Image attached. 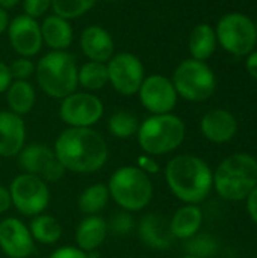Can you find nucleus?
<instances>
[{
	"label": "nucleus",
	"mask_w": 257,
	"mask_h": 258,
	"mask_svg": "<svg viewBox=\"0 0 257 258\" xmlns=\"http://www.w3.org/2000/svg\"><path fill=\"white\" fill-rule=\"evenodd\" d=\"M215 33L221 45L236 56L248 54L257 39L254 23L242 14L224 15L220 20Z\"/></svg>",
	"instance_id": "nucleus-9"
},
{
	"label": "nucleus",
	"mask_w": 257,
	"mask_h": 258,
	"mask_svg": "<svg viewBox=\"0 0 257 258\" xmlns=\"http://www.w3.org/2000/svg\"><path fill=\"white\" fill-rule=\"evenodd\" d=\"M203 222V213L197 204H186L180 207L170 221V230L174 239L188 240L195 236Z\"/></svg>",
	"instance_id": "nucleus-22"
},
{
	"label": "nucleus",
	"mask_w": 257,
	"mask_h": 258,
	"mask_svg": "<svg viewBox=\"0 0 257 258\" xmlns=\"http://www.w3.org/2000/svg\"><path fill=\"white\" fill-rule=\"evenodd\" d=\"M26 145V124L23 116L11 112H0V156L15 157Z\"/></svg>",
	"instance_id": "nucleus-16"
},
{
	"label": "nucleus",
	"mask_w": 257,
	"mask_h": 258,
	"mask_svg": "<svg viewBox=\"0 0 257 258\" xmlns=\"http://www.w3.org/2000/svg\"><path fill=\"white\" fill-rule=\"evenodd\" d=\"M53 151L65 171L92 174L100 171L109 157L105 138L92 127H68L59 133Z\"/></svg>",
	"instance_id": "nucleus-1"
},
{
	"label": "nucleus",
	"mask_w": 257,
	"mask_h": 258,
	"mask_svg": "<svg viewBox=\"0 0 257 258\" xmlns=\"http://www.w3.org/2000/svg\"><path fill=\"white\" fill-rule=\"evenodd\" d=\"M18 166L24 174L39 177L47 184L56 183L65 175V169L56 157L53 148L44 144H30L24 145L20 151Z\"/></svg>",
	"instance_id": "nucleus-10"
},
{
	"label": "nucleus",
	"mask_w": 257,
	"mask_h": 258,
	"mask_svg": "<svg viewBox=\"0 0 257 258\" xmlns=\"http://www.w3.org/2000/svg\"><path fill=\"white\" fill-rule=\"evenodd\" d=\"M42 42L52 50H67L73 42V27L68 20L53 14L39 24Z\"/></svg>",
	"instance_id": "nucleus-21"
},
{
	"label": "nucleus",
	"mask_w": 257,
	"mask_h": 258,
	"mask_svg": "<svg viewBox=\"0 0 257 258\" xmlns=\"http://www.w3.org/2000/svg\"><path fill=\"white\" fill-rule=\"evenodd\" d=\"M138 234L145 246L156 251L168 249L174 239L170 230V221L158 213H148L139 221Z\"/></svg>",
	"instance_id": "nucleus-17"
},
{
	"label": "nucleus",
	"mask_w": 257,
	"mask_h": 258,
	"mask_svg": "<svg viewBox=\"0 0 257 258\" xmlns=\"http://www.w3.org/2000/svg\"><path fill=\"white\" fill-rule=\"evenodd\" d=\"M27 227H29V231H30L33 240L41 245L58 243L61 240L62 231H64L61 222L55 216L45 215V213L33 216Z\"/></svg>",
	"instance_id": "nucleus-24"
},
{
	"label": "nucleus",
	"mask_w": 257,
	"mask_h": 258,
	"mask_svg": "<svg viewBox=\"0 0 257 258\" xmlns=\"http://www.w3.org/2000/svg\"><path fill=\"white\" fill-rule=\"evenodd\" d=\"M182 258H197V257H192V255H185V257Z\"/></svg>",
	"instance_id": "nucleus-42"
},
{
	"label": "nucleus",
	"mask_w": 257,
	"mask_h": 258,
	"mask_svg": "<svg viewBox=\"0 0 257 258\" xmlns=\"http://www.w3.org/2000/svg\"><path fill=\"white\" fill-rule=\"evenodd\" d=\"M109 233H114L115 236H126L133 228V219L129 212L120 210L112 215V218L108 221Z\"/></svg>",
	"instance_id": "nucleus-31"
},
{
	"label": "nucleus",
	"mask_w": 257,
	"mask_h": 258,
	"mask_svg": "<svg viewBox=\"0 0 257 258\" xmlns=\"http://www.w3.org/2000/svg\"><path fill=\"white\" fill-rule=\"evenodd\" d=\"M173 85L177 95L188 101H204L215 91V76L212 70L197 59L183 60L173 74Z\"/></svg>",
	"instance_id": "nucleus-7"
},
{
	"label": "nucleus",
	"mask_w": 257,
	"mask_h": 258,
	"mask_svg": "<svg viewBox=\"0 0 257 258\" xmlns=\"http://www.w3.org/2000/svg\"><path fill=\"white\" fill-rule=\"evenodd\" d=\"M77 82L86 91L103 89L109 83L106 63L88 60L77 70Z\"/></svg>",
	"instance_id": "nucleus-27"
},
{
	"label": "nucleus",
	"mask_w": 257,
	"mask_h": 258,
	"mask_svg": "<svg viewBox=\"0 0 257 258\" xmlns=\"http://www.w3.org/2000/svg\"><path fill=\"white\" fill-rule=\"evenodd\" d=\"M105 113V106L98 97L89 92H73L62 98L59 116L68 127H92Z\"/></svg>",
	"instance_id": "nucleus-11"
},
{
	"label": "nucleus",
	"mask_w": 257,
	"mask_h": 258,
	"mask_svg": "<svg viewBox=\"0 0 257 258\" xmlns=\"http://www.w3.org/2000/svg\"><path fill=\"white\" fill-rule=\"evenodd\" d=\"M247 70L254 79H257V51L250 54V57L247 59Z\"/></svg>",
	"instance_id": "nucleus-39"
},
{
	"label": "nucleus",
	"mask_w": 257,
	"mask_h": 258,
	"mask_svg": "<svg viewBox=\"0 0 257 258\" xmlns=\"http://www.w3.org/2000/svg\"><path fill=\"white\" fill-rule=\"evenodd\" d=\"M0 249L9 258H29L35 251V240L29 227L18 218L0 221Z\"/></svg>",
	"instance_id": "nucleus-14"
},
{
	"label": "nucleus",
	"mask_w": 257,
	"mask_h": 258,
	"mask_svg": "<svg viewBox=\"0 0 257 258\" xmlns=\"http://www.w3.org/2000/svg\"><path fill=\"white\" fill-rule=\"evenodd\" d=\"M256 32H257V24H256Z\"/></svg>",
	"instance_id": "nucleus-44"
},
{
	"label": "nucleus",
	"mask_w": 257,
	"mask_h": 258,
	"mask_svg": "<svg viewBox=\"0 0 257 258\" xmlns=\"http://www.w3.org/2000/svg\"><path fill=\"white\" fill-rule=\"evenodd\" d=\"M139 121L127 110H117L108 119V130L117 139H129L138 133Z\"/></svg>",
	"instance_id": "nucleus-28"
},
{
	"label": "nucleus",
	"mask_w": 257,
	"mask_h": 258,
	"mask_svg": "<svg viewBox=\"0 0 257 258\" xmlns=\"http://www.w3.org/2000/svg\"><path fill=\"white\" fill-rule=\"evenodd\" d=\"M36 94L33 86L27 80H12L6 89V101L9 110L23 116L35 106Z\"/></svg>",
	"instance_id": "nucleus-23"
},
{
	"label": "nucleus",
	"mask_w": 257,
	"mask_h": 258,
	"mask_svg": "<svg viewBox=\"0 0 257 258\" xmlns=\"http://www.w3.org/2000/svg\"><path fill=\"white\" fill-rule=\"evenodd\" d=\"M29 258H32V257H29Z\"/></svg>",
	"instance_id": "nucleus-45"
},
{
	"label": "nucleus",
	"mask_w": 257,
	"mask_h": 258,
	"mask_svg": "<svg viewBox=\"0 0 257 258\" xmlns=\"http://www.w3.org/2000/svg\"><path fill=\"white\" fill-rule=\"evenodd\" d=\"M109 234L108 221L100 215L85 216L76 228V245L79 249L91 254L98 249Z\"/></svg>",
	"instance_id": "nucleus-20"
},
{
	"label": "nucleus",
	"mask_w": 257,
	"mask_h": 258,
	"mask_svg": "<svg viewBox=\"0 0 257 258\" xmlns=\"http://www.w3.org/2000/svg\"><path fill=\"white\" fill-rule=\"evenodd\" d=\"M138 144L148 156H165L179 148L185 139L183 121L173 115H151L139 124Z\"/></svg>",
	"instance_id": "nucleus-6"
},
{
	"label": "nucleus",
	"mask_w": 257,
	"mask_h": 258,
	"mask_svg": "<svg viewBox=\"0 0 257 258\" xmlns=\"http://www.w3.org/2000/svg\"><path fill=\"white\" fill-rule=\"evenodd\" d=\"M8 24H9V17L6 14V11L0 8V35L8 29Z\"/></svg>",
	"instance_id": "nucleus-40"
},
{
	"label": "nucleus",
	"mask_w": 257,
	"mask_h": 258,
	"mask_svg": "<svg viewBox=\"0 0 257 258\" xmlns=\"http://www.w3.org/2000/svg\"><path fill=\"white\" fill-rule=\"evenodd\" d=\"M138 94L141 104L153 115L171 113L177 103V92L173 82L161 74L145 77Z\"/></svg>",
	"instance_id": "nucleus-13"
},
{
	"label": "nucleus",
	"mask_w": 257,
	"mask_h": 258,
	"mask_svg": "<svg viewBox=\"0 0 257 258\" xmlns=\"http://www.w3.org/2000/svg\"><path fill=\"white\" fill-rule=\"evenodd\" d=\"M8 36L11 47L21 56V57H32L39 53L42 47V36L39 23L23 14L17 15L8 24Z\"/></svg>",
	"instance_id": "nucleus-15"
},
{
	"label": "nucleus",
	"mask_w": 257,
	"mask_h": 258,
	"mask_svg": "<svg viewBox=\"0 0 257 258\" xmlns=\"http://www.w3.org/2000/svg\"><path fill=\"white\" fill-rule=\"evenodd\" d=\"M77 63L73 54L65 50H52L35 65L39 88L52 98L62 100L76 92Z\"/></svg>",
	"instance_id": "nucleus-4"
},
{
	"label": "nucleus",
	"mask_w": 257,
	"mask_h": 258,
	"mask_svg": "<svg viewBox=\"0 0 257 258\" xmlns=\"http://www.w3.org/2000/svg\"><path fill=\"white\" fill-rule=\"evenodd\" d=\"M109 200H111V195H109L108 184L95 183V184H91L89 187H86L79 195L77 207L83 215L94 216V215H100L106 209Z\"/></svg>",
	"instance_id": "nucleus-25"
},
{
	"label": "nucleus",
	"mask_w": 257,
	"mask_h": 258,
	"mask_svg": "<svg viewBox=\"0 0 257 258\" xmlns=\"http://www.w3.org/2000/svg\"><path fill=\"white\" fill-rule=\"evenodd\" d=\"M11 82H12V76H11L9 67L6 63L0 62V94L6 92V89L11 85Z\"/></svg>",
	"instance_id": "nucleus-36"
},
{
	"label": "nucleus",
	"mask_w": 257,
	"mask_h": 258,
	"mask_svg": "<svg viewBox=\"0 0 257 258\" xmlns=\"http://www.w3.org/2000/svg\"><path fill=\"white\" fill-rule=\"evenodd\" d=\"M108 77L112 88L126 97L138 94L141 83L144 82V65L138 56L132 53H118L114 54L108 63Z\"/></svg>",
	"instance_id": "nucleus-12"
},
{
	"label": "nucleus",
	"mask_w": 257,
	"mask_h": 258,
	"mask_svg": "<svg viewBox=\"0 0 257 258\" xmlns=\"http://www.w3.org/2000/svg\"><path fill=\"white\" fill-rule=\"evenodd\" d=\"M11 206L15 207L18 213L23 216H38L44 213L50 204V189L48 184L39 177L30 174L17 175L9 187Z\"/></svg>",
	"instance_id": "nucleus-8"
},
{
	"label": "nucleus",
	"mask_w": 257,
	"mask_h": 258,
	"mask_svg": "<svg viewBox=\"0 0 257 258\" xmlns=\"http://www.w3.org/2000/svg\"><path fill=\"white\" fill-rule=\"evenodd\" d=\"M9 67L12 80H27L35 73V63L29 57H18Z\"/></svg>",
	"instance_id": "nucleus-32"
},
{
	"label": "nucleus",
	"mask_w": 257,
	"mask_h": 258,
	"mask_svg": "<svg viewBox=\"0 0 257 258\" xmlns=\"http://www.w3.org/2000/svg\"><path fill=\"white\" fill-rule=\"evenodd\" d=\"M201 133L206 139L215 144L229 142L238 130V122L235 116L223 109H215L208 112L200 122Z\"/></svg>",
	"instance_id": "nucleus-19"
},
{
	"label": "nucleus",
	"mask_w": 257,
	"mask_h": 258,
	"mask_svg": "<svg viewBox=\"0 0 257 258\" xmlns=\"http://www.w3.org/2000/svg\"><path fill=\"white\" fill-rule=\"evenodd\" d=\"M80 48L89 60L108 63L114 56L112 35L105 27L88 26L80 35Z\"/></svg>",
	"instance_id": "nucleus-18"
},
{
	"label": "nucleus",
	"mask_w": 257,
	"mask_h": 258,
	"mask_svg": "<svg viewBox=\"0 0 257 258\" xmlns=\"http://www.w3.org/2000/svg\"><path fill=\"white\" fill-rule=\"evenodd\" d=\"M217 48V33L209 24H198L189 36V51L194 59L204 60Z\"/></svg>",
	"instance_id": "nucleus-26"
},
{
	"label": "nucleus",
	"mask_w": 257,
	"mask_h": 258,
	"mask_svg": "<svg viewBox=\"0 0 257 258\" xmlns=\"http://www.w3.org/2000/svg\"><path fill=\"white\" fill-rule=\"evenodd\" d=\"M18 2H20V0H0V8L6 11V9L14 8Z\"/></svg>",
	"instance_id": "nucleus-41"
},
{
	"label": "nucleus",
	"mask_w": 257,
	"mask_h": 258,
	"mask_svg": "<svg viewBox=\"0 0 257 258\" xmlns=\"http://www.w3.org/2000/svg\"><path fill=\"white\" fill-rule=\"evenodd\" d=\"M95 3L97 0H52V9L56 15L73 20L91 11Z\"/></svg>",
	"instance_id": "nucleus-29"
},
{
	"label": "nucleus",
	"mask_w": 257,
	"mask_h": 258,
	"mask_svg": "<svg viewBox=\"0 0 257 258\" xmlns=\"http://www.w3.org/2000/svg\"><path fill=\"white\" fill-rule=\"evenodd\" d=\"M11 207V197L8 187H3L0 184V215L6 213Z\"/></svg>",
	"instance_id": "nucleus-38"
},
{
	"label": "nucleus",
	"mask_w": 257,
	"mask_h": 258,
	"mask_svg": "<svg viewBox=\"0 0 257 258\" xmlns=\"http://www.w3.org/2000/svg\"><path fill=\"white\" fill-rule=\"evenodd\" d=\"M214 186L227 201L245 200L257 186V160L244 153L224 159L214 172Z\"/></svg>",
	"instance_id": "nucleus-3"
},
{
	"label": "nucleus",
	"mask_w": 257,
	"mask_h": 258,
	"mask_svg": "<svg viewBox=\"0 0 257 258\" xmlns=\"http://www.w3.org/2000/svg\"><path fill=\"white\" fill-rule=\"evenodd\" d=\"M106 2H117V0H106Z\"/></svg>",
	"instance_id": "nucleus-43"
},
{
	"label": "nucleus",
	"mask_w": 257,
	"mask_h": 258,
	"mask_svg": "<svg viewBox=\"0 0 257 258\" xmlns=\"http://www.w3.org/2000/svg\"><path fill=\"white\" fill-rule=\"evenodd\" d=\"M108 189L114 203L129 213L144 210L153 198L150 177L136 166H121L115 169L108 181Z\"/></svg>",
	"instance_id": "nucleus-5"
},
{
	"label": "nucleus",
	"mask_w": 257,
	"mask_h": 258,
	"mask_svg": "<svg viewBox=\"0 0 257 258\" xmlns=\"http://www.w3.org/2000/svg\"><path fill=\"white\" fill-rule=\"evenodd\" d=\"M48 258H91L88 252L79 249L77 246H62L55 249Z\"/></svg>",
	"instance_id": "nucleus-34"
},
{
	"label": "nucleus",
	"mask_w": 257,
	"mask_h": 258,
	"mask_svg": "<svg viewBox=\"0 0 257 258\" xmlns=\"http://www.w3.org/2000/svg\"><path fill=\"white\" fill-rule=\"evenodd\" d=\"M142 172H145L147 175H151V174H158L159 172V163L153 159V156H139L138 157V166Z\"/></svg>",
	"instance_id": "nucleus-35"
},
{
	"label": "nucleus",
	"mask_w": 257,
	"mask_h": 258,
	"mask_svg": "<svg viewBox=\"0 0 257 258\" xmlns=\"http://www.w3.org/2000/svg\"><path fill=\"white\" fill-rule=\"evenodd\" d=\"M23 8L26 15L36 20L52 8V0H23Z\"/></svg>",
	"instance_id": "nucleus-33"
},
{
	"label": "nucleus",
	"mask_w": 257,
	"mask_h": 258,
	"mask_svg": "<svg viewBox=\"0 0 257 258\" xmlns=\"http://www.w3.org/2000/svg\"><path fill=\"white\" fill-rule=\"evenodd\" d=\"M188 255L197 258H209L217 252V242L208 234H195L188 239Z\"/></svg>",
	"instance_id": "nucleus-30"
},
{
	"label": "nucleus",
	"mask_w": 257,
	"mask_h": 258,
	"mask_svg": "<svg viewBox=\"0 0 257 258\" xmlns=\"http://www.w3.org/2000/svg\"><path fill=\"white\" fill-rule=\"evenodd\" d=\"M247 209H248L251 219L257 224V186L254 187V190L247 197Z\"/></svg>",
	"instance_id": "nucleus-37"
},
{
	"label": "nucleus",
	"mask_w": 257,
	"mask_h": 258,
	"mask_svg": "<svg viewBox=\"0 0 257 258\" xmlns=\"http://www.w3.org/2000/svg\"><path fill=\"white\" fill-rule=\"evenodd\" d=\"M165 181L176 198L186 204H198L209 197L214 187V174L203 159L180 154L167 163Z\"/></svg>",
	"instance_id": "nucleus-2"
}]
</instances>
